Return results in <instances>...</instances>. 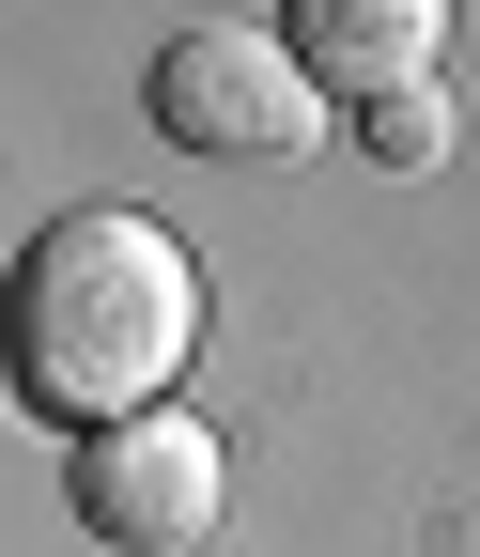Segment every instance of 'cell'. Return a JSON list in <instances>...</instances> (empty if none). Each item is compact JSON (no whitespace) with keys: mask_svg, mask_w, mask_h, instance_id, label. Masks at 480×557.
I'll use <instances>...</instances> for the list:
<instances>
[{"mask_svg":"<svg viewBox=\"0 0 480 557\" xmlns=\"http://www.w3.org/2000/svg\"><path fill=\"white\" fill-rule=\"evenodd\" d=\"M201 357V263L171 218L140 201H78L47 218L32 263H16V387L78 434H124V418H171Z\"/></svg>","mask_w":480,"mask_h":557,"instance_id":"6da1fadb","label":"cell"},{"mask_svg":"<svg viewBox=\"0 0 480 557\" xmlns=\"http://www.w3.org/2000/svg\"><path fill=\"white\" fill-rule=\"evenodd\" d=\"M325 78L295 62V32H171L156 47V124L186 139V156H263V171H295L325 156Z\"/></svg>","mask_w":480,"mask_h":557,"instance_id":"7a4b0ae2","label":"cell"},{"mask_svg":"<svg viewBox=\"0 0 480 557\" xmlns=\"http://www.w3.org/2000/svg\"><path fill=\"white\" fill-rule=\"evenodd\" d=\"M78 511L109 542H140V557L201 542V527H218V434H201L186 403L171 418H124V434H78Z\"/></svg>","mask_w":480,"mask_h":557,"instance_id":"3957f363","label":"cell"},{"mask_svg":"<svg viewBox=\"0 0 480 557\" xmlns=\"http://www.w3.org/2000/svg\"><path fill=\"white\" fill-rule=\"evenodd\" d=\"M295 62L341 94V109H403V94H434V62H450V16L434 0H295Z\"/></svg>","mask_w":480,"mask_h":557,"instance_id":"277c9868","label":"cell"},{"mask_svg":"<svg viewBox=\"0 0 480 557\" xmlns=\"http://www.w3.org/2000/svg\"><path fill=\"white\" fill-rule=\"evenodd\" d=\"M357 124H372V156H387V171H434V139H450V109H434V94H403V109H357Z\"/></svg>","mask_w":480,"mask_h":557,"instance_id":"5b68a950","label":"cell"}]
</instances>
